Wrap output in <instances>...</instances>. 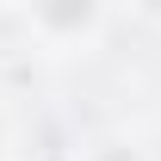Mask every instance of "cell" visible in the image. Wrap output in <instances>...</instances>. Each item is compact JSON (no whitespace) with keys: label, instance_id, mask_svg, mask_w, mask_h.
I'll use <instances>...</instances> for the list:
<instances>
[{"label":"cell","instance_id":"cell-2","mask_svg":"<svg viewBox=\"0 0 161 161\" xmlns=\"http://www.w3.org/2000/svg\"><path fill=\"white\" fill-rule=\"evenodd\" d=\"M87 161H149V155H142L130 136H105V142H93V149H87Z\"/></svg>","mask_w":161,"mask_h":161},{"label":"cell","instance_id":"cell-3","mask_svg":"<svg viewBox=\"0 0 161 161\" xmlns=\"http://www.w3.org/2000/svg\"><path fill=\"white\" fill-rule=\"evenodd\" d=\"M0 149H6V124H0Z\"/></svg>","mask_w":161,"mask_h":161},{"label":"cell","instance_id":"cell-1","mask_svg":"<svg viewBox=\"0 0 161 161\" xmlns=\"http://www.w3.org/2000/svg\"><path fill=\"white\" fill-rule=\"evenodd\" d=\"M31 25H37L43 37H62V31H99V6H37L31 13Z\"/></svg>","mask_w":161,"mask_h":161}]
</instances>
